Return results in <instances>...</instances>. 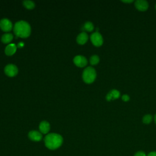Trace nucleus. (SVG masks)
Returning a JSON list of instances; mask_svg holds the SVG:
<instances>
[{
  "instance_id": "obj_11",
  "label": "nucleus",
  "mask_w": 156,
  "mask_h": 156,
  "mask_svg": "<svg viewBox=\"0 0 156 156\" xmlns=\"http://www.w3.org/2000/svg\"><path fill=\"white\" fill-rule=\"evenodd\" d=\"M88 39V36L87 34L85 32H82L77 35L76 41L78 44H83L87 41Z\"/></svg>"
},
{
  "instance_id": "obj_12",
  "label": "nucleus",
  "mask_w": 156,
  "mask_h": 156,
  "mask_svg": "<svg viewBox=\"0 0 156 156\" xmlns=\"http://www.w3.org/2000/svg\"><path fill=\"white\" fill-rule=\"evenodd\" d=\"M17 46L14 43L9 44L5 49V53L7 55H12L16 52Z\"/></svg>"
},
{
  "instance_id": "obj_6",
  "label": "nucleus",
  "mask_w": 156,
  "mask_h": 156,
  "mask_svg": "<svg viewBox=\"0 0 156 156\" xmlns=\"http://www.w3.org/2000/svg\"><path fill=\"white\" fill-rule=\"evenodd\" d=\"M0 27L4 32H9L12 29V23L7 18L0 20Z\"/></svg>"
},
{
  "instance_id": "obj_7",
  "label": "nucleus",
  "mask_w": 156,
  "mask_h": 156,
  "mask_svg": "<svg viewBox=\"0 0 156 156\" xmlns=\"http://www.w3.org/2000/svg\"><path fill=\"white\" fill-rule=\"evenodd\" d=\"M135 7L140 12H144L147 10L149 4L148 2L145 0H138L135 2Z\"/></svg>"
},
{
  "instance_id": "obj_23",
  "label": "nucleus",
  "mask_w": 156,
  "mask_h": 156,
  "mask_svg": "<svg viewBox=\"0 0 156 156\" xmlns=\"http://www.w3.org/2000/svg\"><path fill=\"white\" fill-rule=\"evenodd\" d=\"M122 2H124V3H131L133 2L132 0H130V1H121Z\"/></svg>"
},
{
  "instance_id": "obj_21",
  "label": "nucleus",
  "mask_w": 156,
  "mask_h": 156,
  "mask_svg": "<svg viewBox=\"0 0 156 156\" xmlns=\"http://www.w3.org/2000/svg\"><path fill=\"white\" fill-rule=\"evenodd\" d=\"M147 156H156V152H155V151L151 152L148 154V155Z\"/></svg>"
},
{
  "instance_id": "obj_22",
  "label": "nucleus",
  "mask_w": 156,
  "mask_h": 156,
  "mask_svg": "<svg viewBox=\"0 0 156 156\" xmlns=\"http://www.w3.org/2000/svg\"><path fill=\"white\" fill-rule=\"evenodd\" d=\"M23 45H24V43H23V42H20V43H19L18 44L17 47H18V48H22V47L23 46Z\"/></svg>"
},
{
  "instance_id": "obj_19",
  "label": "nucleus",
  "mask_w": 156,
  "mask_h": 156,
  "mask_svg": "<svg viewBox=\"0 0 156 156\" xmlns=\"http://www.w3.org/2000/svg\"><path fill=\"white\" fill-rule=\"evenodd\" d=\"M121 99H122V100L123 101H124V102H127V101H129L130 100V97H129V96L127 95V94H123V95L122 96V97H121Z\"/></svg>"
},
{
  "instance_id": "obj_14",
  "label": "nucleus",
  "mask_w": 156,
  "mask_h": 156,
  "mask_svg": "<svg viewBox=\"0 0 156 156\" xmlns=\"http://www.w3.org/2000/svg\"><path fill=\"white\" fill-rule=\"evenodd\" d=\"M13 38V36L12 34H10V33L4 34L1 37V41H2V43L7 44V43H10L12 40Z\"/></svg>"
},
{
  "instance_id": "obj_18",
  "label": "nucleus",
  "mask_w": 156,
  "mask_h": 156,
  "mask_svg": "<svg viewBox=\"0 0 156 156\" xmlns=\"http://www.w3.org/2000/svg\"><path fill=\"white\" fill-rule=\"evenodd\" d=\"M152 120V116L150 114L145 115L143 118V122L145 124H149Z\"/></svg>"
},
{
  "instance_id": "obj_1",
  "label": "nucleus",
  "mask_w": 156,
  "mask_h": 156,
  "mask_svg": "<svg viewBox=\"0 0 156 156\" xmlns=\"http://www.w3.org/2000/svg\"><path fill=\"white\" fill-rule=\"evenodd\" d=\"M13 32L16 37L27 38L30 34V26L25 21H18L14 25Z\"/></svg>"
},
{
  "instance_id": "obj_25",
  "label": "nucleus",
  "mask_w": 156,
  "mask_h": 156,
  "mask_svg": "<svg viewBox=\"0 0 156 156\" xmlns=\"http://www.w3.org/2000/svg\"><path fill=\"white\" fill-rule=\"evenodd\" d=\"M155 9H156V4H155Z\"/></svg>"
},
{
  "instance_id": "obj_2",
  "label": "nucleus",
  "mask_w": 156,
  "mask_h": 156,
  "mask_svg": "<svg viewBox=\"0 0 156 156\" xmlns=\"http://www.w3.org/2000/svg\"><path fill=\"white\" fill-rule=\"evenodd\" d=\"M63 143V138L57 133L48 134L44 138L45 146L49 149H55L59 147Z\"/></svg>"
},
{
  "instance_id": "obj_4",
  "label": "nucleus",
  "mask_w": 156,
  "mask_h": 156,
  "mask_svg": "<svg viewBox=\"0 0 156 156\" xmlns=\"http://www.w3.org/2000/svg\"><path fill=\"white\" fill-rule=\"evenodd\" d=\"M90 39L92 43L95 46H101L103 44V38L101 34L98 32L93 33L90 36Z\"/></svg>"
},
{
  "instance_id": "obj_17",
  "label": "nucleus",
  "mask_w": 156,
  "mask_h": 156,
  "mask_svg": "<svg viewBox=\"0 0 156 156\" xmlns=\"http://www.w3.org/2000/svg\"><path fill=\"white\" fill-rule=\"evenodd\" d=\"M90 64L92 65H96L99 62V57L97 55H92L90 58Z\"/></svg>"
},
{
  "instance_id": "obj_24",
  "label": "nucleus",
  "mask_w": 156,
  "mask_h": 156,
  "mask_svg": "<svg viewBox=\"0 0 156 156\" xmlns=\"http://www.w3.org/2000/svg\"><path fill=\"white\" fill-rule=\"evenodd\" d=\"M154 121H155V123L156 124V114L154 116Z\"/></svg>"
},
{
  "instance_id": "obj_13",
  "label": "nucleus",
  "mask_w": 156,
  "mask_h": 156,
  "mask_svg": "<svg viewBox=\"0 0 156 156\" xmlns=\"http://www.w3.org/2000/svg\"><path fill=\"white\" fill-rule=\"evenodd\" d=\"M39 129L42 133H47L50 130V124L48 121H41L39 125Z\"/></svg>"
},
{
  "instance_id": "obj_9",
  "label": "nucleus",
  "mask_w": 156,
  "mask_h": 156,
  "mask_svg": "<svg viewBox=\"0 0 156 156\" xmlns=\"http://www.w3.org/2000/svg\"><path fill=\"white\" fill-rule=\"evenodd\" d=\"M121 96L120 92L115 89L111 90L107 95H106V100L107 101H110L112 100H115L118 99Z\"/></svg>"
},
{
  "instance_id": "obj_20",
  "label": "nucleus",
  "mask_w": 156,
  "mask_h": 156,
  "mask_svg": "<svg viewBox=\"0 0 156 156\" xmlns=\"http://www.w3.org/2000/svg\"><path fill=\"white\" fill-rule=\"evenodd\" d=\"M134 156H146V155L143 151H138L135 154Z\"/></svg>"
},
{
  "instance_id": "obj_3",
  "label": "nucleus",
  "mask_w": 156,
  "mask_h": 156,
  "mask_svg": "<svg viewBox=\"0 0 156 156\" xmlns=\"http://www.w3.org/2000/svg\"><path fill=\"white\" fill-rule=\"evenodd\" d=\"M96 77V70L91 66L86 68L82 73V78L83 81L87 83H93Z\"/></svg>"
},
{
  "instance_id": "obj_8",
  "label": "nucleus",
  "mask_w": 156,
  "mask_h": 156,
  "mask_svg": "<svg viewBox=\"0 0 156 156\" xmlns=\"http://www.w3.org/2000/svg\"><path fill=\"white\" fill-rule=\"evenodd\" d=\"M74 64L79 67H84L87 65V60L86 57L82 55H76L73 59Z\"/></svg>"
},
{
  "instance_id": "obj_15",
  "label": "nucleus",
  "mask_w": 156,
  "mask_h": 156,
  "mask_svg": "<svg viewBox=\"0 0 156 156\" xmlns=\"http://www.w3.org/2000/svg\"><path fill=\"white\" fill-rule=\"evenodd\" d=\"M23 4L26 8L28 9H32L35 7V3L32 1H29V0L23 1Z\"/></svg>"
},
{
  "instance_id": "obj_10",
  "label": "nucleus",
  "mask_w": 156,
  "mask_h": 156,
  "mask_svg": "<svg viewBox=\"0 0 156 156\" xmlns=\"http://www.w3.org/2000/svg\"><path fill=\"white\" fill-rule=\"evenodd\" d=\"M29 138L34 141H39L42 139V135L40 132L37 130H32L29 132Z\"/></svg>"
},
{
  "instance_id": "obj_16",
  "label": "nucleus",
  "mask_w": 156,
  "mask_h": 156,
  "mask_svg": "<svg viewBox=\"0 0 156 156\" xmlns=\"http://www.w3.org/2000/svg\"><path fill=\"white\" fill-rule=\"evenodd\" d=\"M83 29L88 32H91L94 29L93 24L90 21H87L84 24Z\"/></svg>"
},
{
  "instance_id": "obj_5",
  "label": "nucleus",
  "mask_w": 156,
  "mask_h": 156,
  "mask_svg": "<svg viewBox=\"0 0 156 156\" xmlns=\"http://www.w3.org/2000/svg\"><path fill=\"white\" fill-rule=\"evenodd\" d=\"M4 72L8 76L13 77L18 74V69L16 65L13 64H9L4 68Z\"/></svg>"
}]
</instances>
